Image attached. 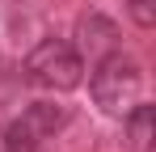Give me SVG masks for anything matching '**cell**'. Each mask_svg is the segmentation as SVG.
Masks as SVG:
<instances>
[{
	"mask_svg": "<svg viewBox=\"0 0 156 152\" xmlns=\"http://www.w3.org/2000/svg\"><path fill=\"white\" fill-rule=\"evenodd\" d=\"M80 38H84V51L93 47V51H97V59H101V55L114 51V25L105 21V17L93 13V17H84V21H80Z\"/></svg>",
	"mask_w": 156,
	"mask_h": 152,
	"instance_id": "4",
	"label": "cell"
},
{
	"mask_svg": "<svg viewBox=\"0 0 156 152\" xmlns=\"http://www.w3.org/2000/svg\"><path fill=\"white\" fill-rule=\"evenodd\" d=\"M127 127H131V144L135 152H148L152 148V106H131L127 110Z\"/></svg>",
	"mask_w": 156,
	"mask_h": 152,
	"instance_id": "5",
	"label": "cell"
},
{
	"mask_svg": "<svg viewBox=\"0 0 156 152\" xmlns=\"http://www.w3.org/2000/svg\"><path fill=\"white\" fill-rule=\"evenodd\" d=\"M26 76L34 85H42V89L68 93V89H76L80 76H84V59H80V51L72 47V42L47 38V42H38V47L26 55Z\"/></svg>",
	"mask_w": 156,
	"mask_h": 152,
	"instance_id": "2",
	"label": "cell"
},
{
	"mask_svg": "<svg viewBox=\"0 0 156 152\" xmlns=\"http://www.w3.org/2000/svg\"><path fill=\"white\" fill-rule=\"evenodd\" d=\"M59 127H63V106L34 101V106H30L17 123L4 131V148H9V152H34L42 139H51Z\"/></svg>",
	"mask_w": 156,
	"mask_h": 152,
	"instance_id": "3",
	"label": "cell"
},
{
	"mask_svg": "<svg viewBox=\"0 0 156 152\" xmlns=\"http://www.w3.org/2000/svg\"><path fill=\"white\" fill-rule=\"evenodd\" d=\"M89 89H93V101L105 114H127L139 101V89H144L139 63L131 55H122V51H110V55L97 59V68L89 76Z\"/></svg>",
	"mask_w": 156,
	"mask_h": 152,
	"instance_id": "1",
	"label": "cell"
},
{
	"mask_svg": "<svg viewBox=\"0 0 156 152\" xmlns=\"http://www.w3.org/2000/svg\"><path fill=\"white\" fill-rule=\"evenodd\" d=\"M127 9L135 17V25H144V30L156 25V0H127Z\"/></svg>",
	"mask_w": 156,
	"mask_h": 152,
	"instance_id": "6",
	"label": "cell"
}]
</instances>
